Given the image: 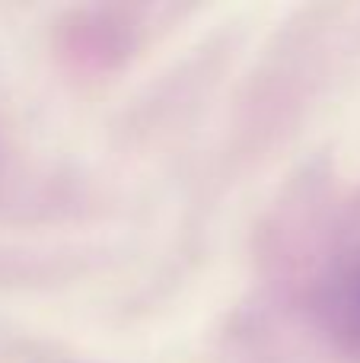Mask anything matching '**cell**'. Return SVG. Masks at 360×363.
Listing matches in <instances>:
<instances>
[{"mask_svg":"<svg viewBox=\"0 0 360 363\" xmlns=\"http://www.w3.org/2000/svg\"><path fill=\"white\" fill-rule=\"evenodd\" d=\"M342 332L360 347V277H357L354 287H351L348 300H344V306H342Z\"/></svg>","mask_w":360,"mask_h":363,"instance_id":"obj_1","label":"cell"}]
</instances>
